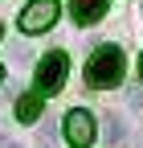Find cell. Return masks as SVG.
Segmentation results:
<instances>
[{
    "label": "cell",
    "mask_w": 143,
    "mask_h": 148,
    "mask_svg": "<svg viewBox=\"0 0 143 148\" xmlns=\"http://www.w3.org/2000/svg\"><path fill=\"white\" fill-rule=\"evenodd\" d=\"M123 70H127V58H123L119 45H98L86 62V82L94 90H111L123 82Z\"/></svg>",
    "instance_id": "1"
},
{
    "label": "cell",
    "mask_w": 143,
    "mask_h": 148,
    "mask_svg": "<svg viewBox=\"0 0 143 148\" xmlns=\"http://www.w3.org/2000/svg\"><path fill=\"white\" fill-rule=\"evenodd\" d=\"M65 74H69V58L61 49H53V53H45V58L37 62V74H33V95H41V99H49V95H57V90L65 86Z\"/></svg>",
    "instance_id": "2"
},
{
    "label": "cell",
    "mask_w": 143,
    "mask_h": 148,
    "mask_svg": "<svg viewBox=\"0 0 143 148\" xmlns=\"http://www.w3.org/2000/svg\"><path fill=\"white\" fill-rule=\"evenodd\" d=\"M61 132H65V140L74 144V148H90L98 127H94V115H90V111L74 107V111H65V119H61Z\"/></svg>",
    "instance_id": "3"
},
{
    "label": "cell",
    "mask_w": 143,
    "mask_h": 148,
    "mask_svg": "<svg viewBox=\"0 0 143 148\" xmlns=\"http://www.w3.org/2000/svg\"><path fill=\"white\" fill-rule=\"evenodd\" d=\"M57 21V0H33L21 12V33H45Z\"/></svg>",
    "instance_id": "4"
},
{
    "label": "cell",
    "mask_w": 143,
    "mask_h": 148,
    "mask_svg": "<svg viewBox=\"0 0 143 148\" xmlns=\"http://www.w3.org/2000/svg\"><path fill=\"white\" fill-rule=\"evenodd\" d=\"M69 12H74L78 25H94V21H102L106 0H69Z\"/></svg>",
    "instance_id": "5"
},
{
    "label": "cell",
    "mask_w": 143,
    "mask_h": 148,
    "mask_svg": "<svg viewBox=\"0 0 143 148\" xmlns=\"http://www.w3.org/2000/svg\"><path fill=\"white\" fill-rule=\"evenodd\" d=\"M16 119L21 123H37L41 119V95H21L16 99Z\"/></svg>",
    "instance_id": "6"
},
{
    "label": "cell",
    "mask_w": 143,
    "mask_h": 148,
    "mask_svg": "<svg viewBox=\"0 0 143 148\" xmlns=\"http://www.w3.org/2000/svg\"><path fill=\"white\" fill-rule=\"evenodd\" d=\"M106 136H111V144H119V140H123V123H119L115 115L106 119Z\"/></svg>",
    "instance_id": "7"
},
{
    "label": "cell",
    "mask_w": 143,
    "mask_h": 148,
    "mask_svg": "<svg viewBox=\"0 0 143 148\" xmlns=\"http://www.w3.org/2000/svg\"><path fill=\"white\" fill-rule=\"evenodd\" d=\"M37 148H53V127L41 123V132H37Z\"/></svg>",
    "instance_id": "8"
},
{
    "label": "cell",
    "mask_w": 143,
    "mask_h": 148,
    "mask_svg": "<svg viewBox=\"0 0 143 148\" xmlns=\"http://www.w3.org/2000/svg\"><path fill=\"white\" fill-rule=\"evenodd\" d=\"M139 82H143V53H139Z\"/></svg>",
    "instance_id": "9"
},
{
    "label": "cell",
    "mask_w": 143,
    "mask_h": 148,
    "mask_svg": "<svg viewBox=\"0 0 143 148\" xmlns=\"http://www.w3.org/2000/svg\"><path fill=\"white\" fill-rule=\"evenodd\" d=\"M0 148H21V144H12V140H8V144H0Z\"/></svg>",
    "instance_id": "10"
},
{
    "label": "cell",
    "mask_w": 143,
    "mask_h": 148,
    "mask_svg": "<svg viewBox=\"0 0 143 148\" xmlns=\"http://www.w3.org/2000/svg\"><path fill=\"white\" fill-rule=\"evenodd\" d=\"M0 78H4V66H0Z\"/></svg>",
    "instance_id": "11"
},
{
    "label": "cell",
    "mask_w": 143,
    "mask_h": 148,
    "mask_svg": "<svg viewBox=\"0 0 143 148\" xmlns=\"http://www.w3.org/2000/svg\"><path fill=\"white\" fill-rule=\"evenodd\" d=\"M0 37H4V25H0Z\"/></svg>",
    "instance_id": "12"
}]
</instances>
